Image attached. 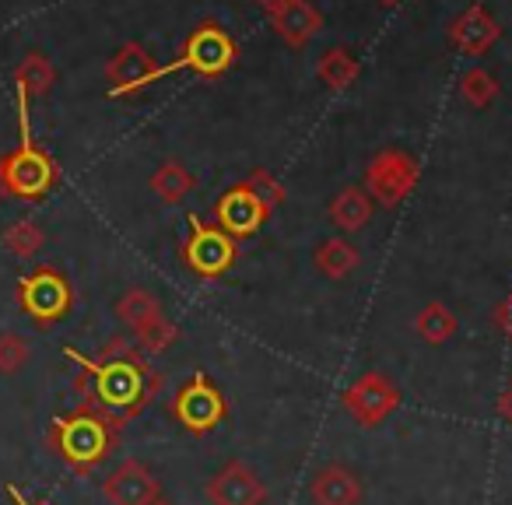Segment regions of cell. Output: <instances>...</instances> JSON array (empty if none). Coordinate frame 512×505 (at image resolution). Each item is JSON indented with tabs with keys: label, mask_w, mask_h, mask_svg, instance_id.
Masks as SVG:
<instances>
[{
	"label": "cell",
	"mask_w": 512,
	"mask_h": 505,
	"mask_svg": "<svg viewBox=\"0 0 512 505\" xmlns=\"http://www.w3.org/2000/svg\"><path fill=\"white\" fill-rule=\"evenodd\" d=\"M151 505H172V502H165V498H158V502H151Z\"/></svg>",
	"instance_id": "obj_34"
},
{
	"label": "cell",
	"mask_w": 512,
	"mask_h": 505,
	"mask_svg": "<svg viewBox=\"0 0 512 505\" xmlns=\"http://www.w3.org/2000/svg\"><path fill=\"white\" fill-rule=\"evenodd\" d=\"M64 355L81 369L74 379L81 404L109 414L123 428L137 414L148 411L151 400L162 390V372L148 365V355L127 337H113L95 358L81 355L78 348H64Z\"/></svg>",
	"instance_id": "obj_1"
},
{
	"label": "cell",
	"mask_w": 512,
	"mask_h": 505,
	"mask_svg": "<svg viewBox=\"0 0 512 505\" xmlns=\"http://www.w3.org/2000/svg\"><path fill=\"white\" fill-rule=\"evenodd\" d=\"M151 190L162 197V204H179L197 190V179L183 162H162L151 176Z\"/></svg>",
	"instance_id": "obj_19"
},
{
	"label": "cell",
	"mask_w": 512,
	"mask_h": 505,
	"mask_svg": "<svg viewBox=\"0 0 512 505\" xmlns=\"http://www.w3.org/2000/svg\"><path fill=\"white\" fill-rule=\"evenodd\" d=\"M456 327H460V323H456L453 309H449L446 302H428V306L414 316V330H418V337L425 344H446L449 337L456 334Z\"/></svg>",
	"instance_id": "obj_21"
},
{
	"label": "cell",
	"mask_w": 512,
	"mask_h": 505,
	"mask_svg": "<svg viewBox=\"0 0 512 505\" xmlns=\"http://www.w3.org/2000/svg\"><path fill=\"white\" fill-rule=\"evenodd\" d=\"M53 85H57V67H53L43 53H29V57L15 67V88H22L29 99H43Z\"/></svg>",
	"instance_id": "obj_20"
},
{
	"label": "cell",
	"mask_w": 512,
	"mask_h": 505,
	"mask_svg": "<svg viewBox=\"0 0 512 505\" xmlns=\"http://www.w3.org/2000/svg\"><path fill=\"white\" fill-rule=\"evenodd\" d=\"M316 74H320V81L330 88V92H344V88L355 85V78H358V60L351 57L348 50L334 46V50H327L320 57V64H316Z\"/></svg>",
	"instance_id": "obj_22"
},
{
	"label": "cell",
	"mask_w": 512,
	"mask_h": 505,
	"mask_svg": "<svg viewBox=\"0 0 512 505\" xmlns=\"http://www.w3.org/2000/svg\"><path fill=\"white\" fill-rule=\"evenodd\" d=\"M379 4H383V8H397L400 0H379Z\"/></svg>",
	"instance_id": "obj_33"
},
{
	"label": "cell",
	"mask_w": 512,
	"mask_h": 505,
	"mask_svg": "<svg viewBox=\"0 0 512 505\" xmlns=\"http://www.w3.org/2000/svg\"><path fill=\"white\" fill-rule=\"evenodd\" d=\"M242 186H246V190H253L256 197H260V204L267 207V211H274V207L285 204V186H281L278 179H274L267 169H253Z\"/></svg>",
	"instance_id": "obj_28"
},
{
	"label": "cell",
	"mask_w": 512,
	"mask_h": 505,
	"mask_svg": "<svg viewBox=\"0 0 512 505\" xmlns=\"http://www.w3.org/2000/svg\"><path fill=\"white\" fill-rule=\"evenodd\" d=\"M421 179L418 158L407 155L400 148H383L376 151L369 165H365V186L362 190L369 197H376L379 207H397L404 197H411L414 186Z\"/></svg>",
	"instance_id": "obj_8"
},
{
	"label": "cell",
	"mask_w": 512,
	"mask_h": 505,
	"mask_svg": "<svg viewBox=\"0 0 512 505\" xmlns=\"http://www.w3.org/2000/svg\"><path fill=\"white\" fill-rule=\"evenodd\" d=\"M498 39H502V29H498L495 15L484 4H470L449 25V46L467 53V57H484Z\"/></svg>",
	"instance_id": "obj_14"
},
{
	"label": "cell",
	"mask_w": 512,
	"mask_h": 505,
	"mask_svg": "<svg viewBox=\"0 0 512 505\" xmlns=\"http://www.w3.org/2000/svg\"><path fill=\"white\" fill-rule=\"evenodd\" d=\"M498 414H502L505 425H512V386H505V393L498 397Z\"/></svg>",
	"instance_id": "obj_30"
},
{
	"label": "cell",
	"mask_w": 512,
	"mask_h": 505,
	"mask_svg": "<svg viewBox=\"0 0 512 505\" xmlns=\"http://www.w3.org/2000/svg\"><path fill=\"white\" fill-rule=\"evenodd\" d=\"M102 495L109 505H151L162 498V481L141 460H123L102 481Z\"/></svg>",
	"instance_id": "obj_13"
},
{
	"label": "cell",
	"mask_w": 512,
	"mask_h": 505,
	"mask_svg": "<svg viewBox=\"0 0 512 505\" xmlns=\"http://www.w3.org/2000/svg\"><path fill=\"white\" fill-rule=\"evenodd\" d=\"M18 130L22 141L15 151L0 158V197L8 200H36L50 197L60 183V165L43 144L32 141V120H29V95L18 88Z\"/></svg>",
	"instance_id": "obj_3"
},
{
	"label": "cell",
	"mask_w": 512,
	"mask_h": 505,
	"mask_svg": "<svg viewBox=\"0 0 512 505\" xmlns=\"http://www.w3.org/2000/svg\"><path fill=\"white\" fill-rule=\"evenodd\" d=\"M235 60H239L235 39L228 36L218 22H200L197 29L183 39L176 60L158 67V81L169 78V74H176V71H193L197 78L211 81V78H221V74L232 71Z\"/></svg>",
	"instance_id": "obj_4"
},
{
	"label": "cell",
	"mask_w": 512,
	"mask_h": 505,
	"mask_svg": "<svg viewBox=\"0 0 512 505\" xmlns=\"http://www.w3.org/2000/svg\"><path fill=\"white\" fill-rule=\"evenodd\" d=\"M267 18H271V29L278 32L292 50H302V46L323 29V15L309 4V0H288L285 8L274 11V15H267Z\"/></svg>",
	"instance_id": "obj_16"
},
{
	"label": "cell",
	"mask_w": 512,
	"mask_h": 505,
	"mask_svg": "<svg viewBox=\"0 0 512 505\" xmlns=\"http://www.w3.org/2000/svg\"><path fill=\"white\" fill-rule=\"evenodd\" d=\"M313 260L327 278L341 281V278H348L351 271H358L362 253H358V246L348 239H327V242H320V249H316Z\"/></svg>",
	"instance_id": "obj_18"
},
{
	"label": "cell",
	"mask_w": 512,
	"mask_h": 505,
	"mask_svg": "<svg viewBox=\"0 0 512 505\" xmlns=\"http://www.w3.org/2000/svg\"><path fill=\"white\" fill-rule=\"evenodd\" d=\"M372 218V197L362 186H344L334 200H330V221L344 232H362Z\"/></svg>",
	"instance_id": "obj_17"
},
{
	"label": "cell",
	"mask_w": 512,
	"mask_h": 505,
	"mask_svg": "<svg viewBox=\"0 0 512 505\" xmlns=\"http://www.w3.org/2000/svg\"><path fill=\"white\" fill-rule=\"evenodd\" d=\"M253 4H256V8H260V11H267V15H274V11L285 8L288 0H253Z\"/></svg>",
	"instance_id": "obj_32"
},
{
	"label": "cell",
	"mask_w": 512,
	"mask_h": 505,
	"mask_svg": "<svg viewBox=\"0 0 512 505\" xmlns=\"http://www.w3.org/2000/svg\"><path fill=\"white\" fill-rule=\"evenodd\" d=\"M309 498L313 505H362V477L344 463H323L309 481Z\"/></svg>",
	"instance_id": "obj_15"
},
{
	"label": "cell",
	"mask_w": 512,
	"mask_h": 505,
	"mask_svg": "<svg viewBox=\"0 0 512 505\" xmlns=\"http://www.w3.org/2000/svg\"><path fill=\"white\" fill-rule=\"evenodd\" d=\"M267 218H271V211H267V207L260 204V197H256L253 190H246L242 183L225 190L218 197V204H214V225L225 235H232L235 242L256 235L264 228Z\"/></svg>",
	"instance_id": "obj_10"
},
{
	"label": "cell",
	"mask_w": 512,
	"mask_h": 505,
	"mask_svg": "<svg viewBox=\"0 0 512 505\" xmlns=\"http://www.w3.org/2000/svg\"><path fill=\"white\" fill-rule=\"evenodd\" d=\"M134 337H137V348H141L144 355H162V351H169L172 344L179 341V327L162 313V316H155V320L144 323V327H137Z\"/></svg>",
	"instance_id": "obj_24"
},
{
	"label": "cell",
	"mask_w": 512,
	"mask_h": 505,
	"mask_svg": "<svg viewBox=\"0 0 512 505\" xmlns=\"http://www.w3.org/2000/svg\"><path fill=\"white\" fill-rule=\"evenodd\" d=\"M155 316H162V302L151 292H144V288H130V292H123V299L116 302V320L130 330L144 327V323L155 320Z\"/></svg>",
	"instance_id": "obj_23"
},
{
	"label": "cell",
	"mask_w": 512,
	"mask_h": 505,
	"mask_svg": "<svg viewBox=\"0 0 512 505\" xmlns=\"http://www.w3.org/2000/svg\"><path fill=\"white\" fill-rule=\"evenodd\" d=\"M207 498L211 505H267V484L249 463L228 460L207 481Z\"/></svg>",
	"instance_id": "obj_12"
},
{
	"label": "cell",
	"mask_w": 512,
	"mask_h": 505,
	"mask_svg": "<svg viewBox=\"0 0 512 505\" xmlns=\"http://www.w3.org/2000/svg\"><path fill=\"white\" fill-rule=\"evenodd\" d=\"M495 327L502 330V334H505V337H509V341H512V292L505 295V299H502V302H498V306H495Z\"/></svg>",
	"instance_id": "obj_29"
},
{
	"label": "cell",
	"mask_w": 512,
	"mask_h": 505,
	"mask_svg": "<svg viewBox=\"0 0 512 505\" xmlns=\"http://www.w3.org/2000/svg\"><path fill=\"white\" fill-rule=\"evenodd\" d=\"M179 260L190 274L204 281H214L221 274H228L239 260V242L232 235L221 232L214 221H204L197 214H190V235H186L183 249H179Z\"/></svg>",
	"instance_id": "obj_6"
},
{
	"label": "cell",
	"mask_w": 512,
	"mask_h": 505,
	"mask_svg": "<svg viewBox=\"0 0 512 505\" xmlns=\"http://www.w3.org/2000/svg\"><path fill=\"white\" fill-rule=\"evenodd\" d=\"M8 498H11L15 505H50V502H32V498H25L22 491L15 488V484H8Z\"/></svg>",
	"instance_id": "obj_31"
},
{
	"label": "cell",
	"mask_w": 512,
	"mask_h": 505,
	"mask_svg": "<svg viewBox=\"0 0 512 505\" xmlns=\"http://www.w3.org/2000/svg\"><path fill=\"white\" fill-rule=\"evenodd\" d=\"M498 92H502V85H498V78L491 71H484V67H474V71L463 74L460 81V95L467 106L474 109H488L491 102L498 99Z\"/></svg>",
	"instance_id": "obj_26"
},
{
	"label": "cell",
	"mask_w": 512,
	"mask_h": 505,
	"mask_svg": "<svg viewBox=\"0 0 512 505\" xmlns=\"http://www.w3.org/2000/svg\"><path fill=\"white\" fill-rule=\"evenodd\" d=\"M0 242H4V249H8L11 257H36L39 249L46 246V232L36 225V221L22 218L0 235Z\"/></svg>",
	"instance_id": "obj_25"
},
{
	"label": "cell",
	"mask_w": 512,
	"mask_h": 505,
	"mask_svg": "<svg viewBox=\"0 0 512 505\" xmlns=\"http://www.w3.org/2000/svg\"><path fill=\"white\" fill-rule=\"evenodd\" d=\"M106 81H109V95H113V99L137 95L158 81V64L141 43H123L120 50L109 57Z\"/></svg>",
	"instance_id": "obj_11"
},
{
	"label": "cell",
	"mask_w": 512,
	"mask_h": 505,
	"mask_svg": "<svg viewBox=\"0 0 512 505\" xmlns=\"http://www.w3.org/2000/svg\"><path fill=\"white\" fill-rule=\"evenodd\" d=\"M123 425H116L109 414L95 411L88 404H78L71 414H60L50 421L46 432V446L74 470V474L88 477L116 453L120 446Z\"/></svg>",
	"instance_id": "obj_2"
},
{
	"label": "cell",
	"mask_w": 512,
	"mask_h": 505,
	"mask_svg": "<svg viewBox=\"0 0 512 505\" xmlns=\"http://www.w3.org/2000/svg\"><path fill=\"white\" fill-rule=\"evenodd\" d=\"M18 306L36 327H53L74 309V288L57 267H36L18 281Z\"/></svg>",
	"instance_id": "obj_7"
},
{
	"label": "cell",
	"mask_w": 512,
	"mask_h": 505,
	"mask_svg": "<svg viewBox=\"0 0 512 505\" xmlns=\"http://www.w3.org/2000/svg\"><path fill=\"white\" fill-rule=\"evenodd\" d=\"M169 414L179 421V428H186L190 435H211L214 428L225 421L228 414V400L221 393V386L214 383L207 372L190 376L169 400Z\"/></svg>",
	"instance_id": "obj_5"
},
{
	"label": "cell",
	"mask_w": 512,
	"mask_h": 505,
	"mask_svg": "<svg viewBox=\"0 0 512 505\" xmlns=\"http://www.w3.org/2000/svg\"><path fill=\"white\" fill-rule=\"evenodd\" d=\"M341 404L362 428H376L400 407V390L386 372L369 369L344 390Z\"/></svg>",
	"instance_id": "obj_9"
},
{
	"label": "cell",
	"mask_w": 512,
	"mask_h": 505,
	"mask_svg": "<svg viewBox=\"0 0 512 505\" xmlns=\"http://www.w3.org/2000/svg\"><path fill=\"white\" fill-rule=\"evenodd\" d=\"M32 348L22 334H0V376H18L29 365Z\"/></svg>",
	"instance_id": "obj_27"
}]
</instances>
